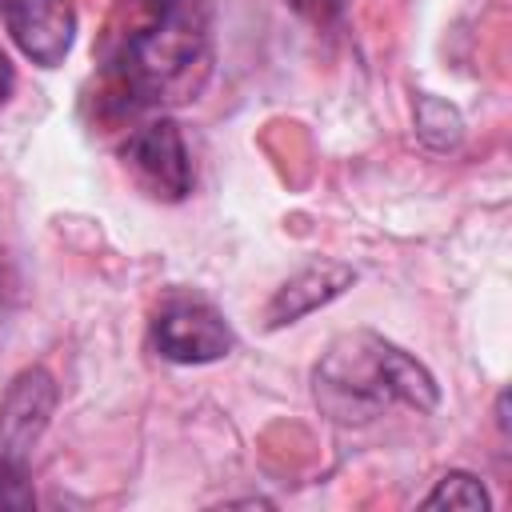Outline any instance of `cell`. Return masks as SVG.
<instances>
[{"label":"cell","mask_w":512,"mask_h":512,"mask_svg":"<svg viewBox=\"0 0 512 512\" xmlns=\"http://www.w3.org/2000/svg\"><path fill=\"white\" fill-rule=\"evenodd\" d=\"M120 160L152 200L176 204L192 192V180H196L192 156H188V144L172 116H156V120L132 128L120 144Z\"/></svg>","instance_id":"obj_4"},{"label":"cell","mask_w":512,"mask_h":512,"mask_svg":"<svg viewBox=\"0 0 512 512\" xmlns=\"http://www.w3.org/2000/svg\"><path fill=\"white\" fill-rule=\"evenodd\" d=\"M416 136H420L428 148L448 152V148H456V144L464 140V120H460V112H456L448 100H440V96H420V100H416Z\"/></svg>","instance_id":"obj_8"},{"label":"cell","mask_w":512,"mask_h":512,"mask_svg":"<svg viewBox=\"0 0 512 512\" xmlns=\"http://www.w3.org/2000/svg\"><path fill=\"white\" fill-rule=\"evenodd\" d=\"M424 508H492V496L472 472H448L424 496Z\"/></svg>","instance_id":"obj_9"},{"label":"cell","mask_w":512,"mask_h":512,"mask_svg":"<svg viewBox=\"0 0 512 512\" xmlns=\"http://www.w3.org/2000/svg\"><path fill=\"white\" fill-rule=\"evenodd\" d=\"M12 84H16V72H12V64H8V56L0 52V108L8 104V96H12Z\"/></svg>","instance_id":"obj_13"},{"label":"cell","mask_w":512,"mask_h":512,"mask_svg":"<svg viewBox=\"0 0 512 512\" xmlns=\"http://www.w3.org/2000/svg\"><path fill=\"white\" fill-rule=\"evenodd\" d=\"M292 12H300L308 24H316V28H328V24H336L340 16H344V0H284Z\"/></svg>","instance_id":"obj_11"},{"label":"cell","mask_w":512,"mask_h":512,"mask_svg":"<svg viewBox=\"0 0 512 512\" xmlns=\"http://www.w3.org/2000/svg\"><path fill=\"white\" fill-rule=\"evenodd\" d=\"M312 384L316 404L340 424H364L372 416H384L392 404H404L412 412H432L440 404L432 372L372 328L336 336L320 356Z\"/></svg>","instance_id":"obj_2"},{"label":"cell","mask_w":512,"mask_h":512,"mask_svg":"<svg viewBox=\"0 0 512 512\" xmlns=\"http://www.w3.org/2000/svg\"><path fill=\"white\" fill-rule=\"evenodd\" d=\"M36 496L28 488V468L0 464V508H32Z\"/></svg>","instance_id":"obj_10"},{"label":"cell","mask_w":512,"mask_h":512,"mask_svg":"<svg viewBox=\"0 0 512 512\" xmlns=\"http://www.w3.org/2000/svg\"><path fill=\"white\" fill-rule=\"evenodd\" d=\"M0 20L16 40V48L40 68H56L72 52L76 40L72 0H0Z\"/></svg>","instance_id":"obj_6"},{"label":"cell","mask_w":512,"mask_h":512,"mask_svg":"<svg viewBox=\"0 0 512 512\" xmlns=\"http://www.w3.org/2000/svg\"><path fill=\"white\" fill-rule=\"evenodd\" d=\"M208 72V0H116L96 40V100L112 116L188 104L204 92Z\"/></svg>","instance_id":"obj_1"},{"label":"cell","mask_w":512,"mask_h":512,"mask_svg":"<svg viewBox=\"0 0 512 512\" xmlns=\"http://www.w3.org/2000/svg\"><path fill=\"white\" fill-rule=\"evenodd\" d=\"M148 340L172 364H212L236 344L228 320L200 296H168L148 324Z\"/></svg>","instance_id":"obj_3"},{"label":"cell","mask_w":512,"mask_h":512,"mask_svg":"<svg viewBox=\"0 0 512 512\" xmlns=\"http://www.w3.org/2000/svg\"><path fill=\"white\" fill-rule=\"evenodd\" d=\"M352 280H356V272H352L348 264H340V260H316V264L300 268L296 276H288V280L272 292V300H268V308H264V324H268V328L296 324V320H304L308 312H316V308H324L328 300H336L344 288H352Z\"/></svg>","instance_id":"obj_7"},{"label":"cell","mask_w":512,"mask_h":512,"mask_svg":"<svg viewBox=\"0 0 512 512\" xmlns=\"http://www.w3.org/2000/svg\"><path fill=\"white\" fill-rule=\"evenodd\" d=\"M12 292H16V280H12V268L0 260V316L8 312V300H12Z\"/></svg>","instance_id":"obj_12"},{"label":"cell","mask_w":512,"mask_h":512,"mask_svg":"<svg viewBox=\"0 0 512 512\" xmlns=\"http://www.w3.org/2000/svg\"><path fill=\"white\" fill-rule=\"evenodd\" d=\"M56 412V380L44 368H24L0 396V464L28 468L36 440Z\"/></svg>","instance_id":"obj_5"}]
</instances>
